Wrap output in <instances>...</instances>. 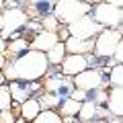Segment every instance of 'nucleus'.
<instances>
[{
  "mask_svg": "<svg viewBox=\"0 0 123 123\" xmlns=\"http://www.w3.org/2000/svg\"><path fill=\"white\" fill-rule=\"evenodd\" d=\"M27 4L31 6L33 10H39V12H47V8H53V4H55V0H27Z\"/></svg>",
  "mask_w": 123,
  "mask_h": 123,
  "instance_id": "5701e85b",
  "label": "nucleus"
},
{
  "mask_svg": "<svg viewBox=\"0 0 123 123\" xmlns=\"http://www.w3.org/2000/svg\"><path fill=\"white\" fill-rule=\"evenodd\" d=\"M60 109H62V115H64V117H76V115H78V111H80V103L68 97V98H64V101H62Z\"/></svg>",
  "mask_w": 123,
  "mask_h": 123,
  "instance_id": "a211bd4d",
  "label": "nucleus"
},
{
  "mask_svg": "<svg viewBox=\"0 0 123 123\" xmlns=\"http://www.w3.org/2000/svg\"><path fill=\"white\" fill-rule=\"evenodd\" d=\"M70 98H74V101H78V103H84V101L88 98V92L80 90V88H74V90H72V94H70Z\"/></svg>",
  "mask_w": 123,
  "mask_h": 123,
  "instance_id": "393cba45",
  "label": "nucleus"
},
{
  "mask_svg": "<svg viewBox=\"0 0 123 123\" xmlns=\"http://www.w3.org/2000/svg\"><path fill=\"white\" fill-rule=\"evenodd\" d=\"M2 21H4V27H2V33L0 37L2 39H17L18 35V29L27 25V12L21 8V6H8L6 10H2Z\"/></svg>",
  "mask_w": 123,
  "mask_h": 123,
  "instance_id": "20e7f679",
  "label": "nucleus"
},
{
  "mask_svg": "<svg viewBox=\"0 0 123 123\" xmlns=\"http://www.w3.org/2000/svg\"><path fill=\"white\" fill-rule=\"evenodd\" d=\"M2 76L4 80H18V82H37L39 78H43L49 70V64H47V57L45 53L41 51H29L21 53L17 60L12 62H6V66L2 68Z\"/></svg>",
  "mask_w": 123,
  "mask_h": 123,
  "instance_id": "f257e3e1",
  "label": "nucleus"
},
{
  "mask_svg": "<svg viewBox=\"0 0 123 123\" xmlns=\"http://www.w3.org/2000/svg\"><path fill=\"white\" fill-rule=\"evenodd\" d=\"M121 43V29H101V33L94 39V49L97 57H113L115 47Z\"/></svg>",
  "mask_w": 123,
  "mask_h": 123,
  "instance_id": "39448f33",
  "label": "nucleus"
},
{
  "mask_svg": "<svg viewBox=\"0 0 123 123\" xmlns=\"http://www.w3.org/2000/svg\"><path fill=\"white\" fill-rule=\"evenodd\" d=\"M107 82L113 84V86H121L123 84V66L121 64H115V66L109 68V72H107Z\"/></svg>",
  "mask_w": 123,
  "mask_h": 123,
  "instance_id": "6ab92c4d",
  "label": "nucleus"
},
{
  "mask_svg": "<svg viewBox=\"0 0 123 123\" xmlns=\"http://www.w3.org/2000/svg\"><path fill=\"white\" fill-rule=\"evenodd\" d=\"M33 123H64L62 115L53 109H41V113L33 119Z\"/></svg>",
  "mask_w": 123,
  "mask_h": 123,
  "instance_id": "dca6fc26",
  "label": "nucleus"
},
{
  "mask_svg": "<svg viewBox=\"0 0 123 123\" xmlns=\"http://www.w3.org/2000/svg\"><path fill=\"white\" fill-rule=\"evenodd\" d=\"M6 43H8V41L0 37V53H2V55H6Z\"/></svg>",
  "mask_w": 123,
  "mask_h": 123,
  "instance_id": "cd10ccee",
  "label": "nucleus"
},
{
  "mask_svg": "<svg viewBox=\"0 0 123 123\" xmlns=\"http://www.w3.org/2000/svg\"><path fill=\"white\" fill-rule=\"evenodd\" d=\"M6 86H8V92H10V97H12L14 103H23V101H27L33 92H39L41 90V84H37V82L21 84L18 80H12V82L6 84ZM14 103H12V105H14Z\"/></svg>",
  "mask_w": 123,
  "mask_h": 123,
  "instance_id": "1a4fd4ad",
  "label": "nucleus"
},
{
  "mask_svg": "<svg viewBox=\"0 0 123 123\" xmlns=\"http://www.w3.org/2000/svg\"><path fill=\"white\" fill-rule=\"evenodd\" d=\"M39 113H41V107H39V101H37L35 97H29L27 101L21 103V119H29V121H33Z\"/></svg>",
  "mask_w": 123,
  "mask_h": 123,
  "instance_id": "ddd939ff",
  "label": "nucleus"
},
{
  "mask_svg": "<svg viewBox=\"0 0 123 123\" xmlns=\"http://www.w3.org/2000/svg\"><path fill=\"white\" fill-rule=\"evenodd\" d=\"M60 66H62V74L66 78H74L76 74H80L88 68V60L86 55H80V53H66Z\"/></svg>",
  "mask_w": 123,
  "mask_h": 123,
  "instance_id": "6e6552de",
  "label": "nucleus"
},
{
  "mask_svg": "<svg viewBox=\"0 0 123 123\" xmlns=\"http://www.w3.org/2000/svg\"><path fill=\"white\" fill-rule=\"evenodd\" d=\"M14 123H25V121H23V119H14Z\"/></svg>",
  "mask_w": 123,
  "mask_h": 123,
  "instance_id": "f704fd0d",
  "label": "nucleus"
},
{
  "mask_svg": "<svg viewBox=\"0 0 123 123\" xmlns=\"http://www.w3.org/2000/svg\"><path fill=\"white\" fill-rule=\"evenodd\" d=\"M6 51L12 53V55H17V53H25V51H29V41H27L25 37L10 39V43H6ZM8 53H6V55H8Z\"/></svg>",
  "mask_w": 123,
  "mask_h": 123,
  "instance_id": "f3484780",
  "label": "nucleus"
},
{
  "mask_svg": "<svg viewBox=\"0 0 123 123\" xmlns=\"http://www.w3.org/2000/svg\"><path fill=\"white\" fill-rule=\"evenodd\" d=\"M64 47L66 53H80V55H86L94 49V39H76V37H68L64 41Z\"/></svg>",
  "mask_w": 123,
  "mask_h": 123,
  "instance_id": "f8f14e48",
  "label": "nucleus"
},
{
  "mask_svg": "<svg viewBox=\"0 0 123 123\" xmlns=\"http://www.w3.org/2000/svg\"><path fill=\"white\" fill-rule=\"evenodd\" d=\"M90 10H92V6L86 4L84 0H55V4L51 8V14L57 18L60 25L68 27L70 23L90 14Z\"/></svg>",
  "mask_w": 123,
  "mask_h": 123,
  "instance_id": "f03ea898",
  "label": "nucleus"
},
{
  "mask_svg": "<svg viewBox=\"0 0 123 123\" xmlns=\"http://www.w3.org/2000/svg\"><path fill=\"white\" fill-rule=\"evenodd\" d=\"M2 2H4V4H8V6H17V4H14L17 0H2Z\"/></svg>",
  "mask_w": 123,
  "mask_h": 123,
  "instance_id": "7c9ffc66",
  "label": "nucleus"
},
{
  "mask_svg": "<svg viewBox=\"0 0 123 123\" xmlns=\"http://www.w3.org/2000/svg\"><path fill=\"white\" fill-rule=\"evenodd\" d=\"M45 57H47V64H49V66H60L62 60L66 57V47H64V41H57V43L53 45L47 53H45Z\"/></svg>",
  "mask_w": 123,
  "mask_h": 123,
  "instance_id": "2eb2a0df",
  "label": "nucleus"
},
{
  "mask_svg": "<svg viewBox=\"0 0 123 123\" xmlns=\"http://www.w3.org/2000/svg\"><path fill=\"white\" fill-rule=\"evenodd\" d=\"M8 109H12V97H10V92H8V86L2 84L0 86V113L8 111Z\"/></svg>",
  "mask_w": 123,
  "mask_h": 123,
  "instance_id": "4be33fe9",
  "label": "nucleus"
},
{
  "mask_svg": "<svg viewBox=\"0 0 123 123\" xmlns=\"http://www.w3.org/2000/svg\"><path fill=\"white\" fill-rule=\"evenodd\" d=\"M92 119H97V105L86 98L84 103H80V111H78V121L82 123H92Z\"/></svg>",
  "mask_w": 123,
  "mask_h": 123,
  "instance_id": "4468645a",
  "label": "nucleus"
},
{
  "mask_svg": "<svg viewBox=\"0 0 123 123\" xmlns=\"http://www.w3.org/2000/svg\"><path fill=\"white\" fill-rule=\"evenodd\" d=\"M4 66H6V55H2V53H0V70H2Z\"/></svg>",
  "mask_w": 123,
  "mask_h": 123,
  "instance_id": "c85d7f7f",
  "label": "nucleus"
},
{
  "mask_svg": "<svg viewBox=\"0 0 123 123\" xmlns=\"http://www.w3.org/2000/svg\"><path fill=\"white\" fill-rule=\"evenodd\" d=\"M2 8H4V2H2V0H0V12H2Z\"/></svg>",
  "mask_w": 123,
  "mask_h": 123,
  "instance_id": "72a5a7b5",
  "label": "nucleus"
},
{
  "mask_svg": "<svg viewBox=\"0 0 123 123\" xmlns=\"http://www.w3.org/2000/svg\"><path fill=\"white\" fill-rule=\"evenodd\" d=\"M37 101H39L41 109H55V107L62 105V98L57 94H53V92H43V97L37 98Z\"/></svg>",
  "mask_w": 123,
  "mask_h": 123,
  "instance_id": "aec40b11",
  "label": "nucleus"
},
{
  "mask_svg": "<svg viewBox=\"0 0 123 123\" xmlns=\"http://www.w3.org/2000/svg\"><path fill=\"white\" fill-rule=\"evenodd\" d=\"M2 27H4V21H2V12H0V33H2Z\"/></svg>",
  "mask_w": 123,
  "mask_h": 123,
  "instance_id": "2f4dec72",
  "label": "nucleus"
},
{
  "mask_svg": "<svg viewBox=\"0 0 123 123\" xmlns=\"http://www.w3.org/2000/svg\"><path fill=\"white\" fill-rule=\"evenodd\" d=\"M103 123H123V121H121V117H113V119H109V121H103Z\"/></svg>",
  "mask_w": 123,
  "mask_h": 123,
  "instance_id": "c756f323",
  "label": "nucleus"
},
{
  "mask_svg": "<svg viewBox=\"0 0 123 123\" xmlns=\"http://www.w3.org/2000/svg\"><path fill=\"white\" fill-rule=\"evenodd\" d=\"M57 41H60L57 33H51V31H39V33L33 37V41L29 43V49H33V51H41V53H47L49 49L57 43Z\"/></svg>",
  "mask_w": 123,
  "mask_h": 123,
  "instance_id": "9d476101",
  "label": "nucleus"
},
{
  "mask_svg": "<svg viewBox=\"0 0 123 123\" xmlns=\"http://www.w3.org/2000/svg\"><path fill=\"white\" fill-rule=\"evenodd\" d=\"M88 98H90L97 107H101L103 103L107 101V90H105V88H97V90H92V94H90Z\"/></svg>",
  "mask_w": 123,
  "mask_h": 123,
  "instance_id": "b1692460",
  "label": "nucleus"
},
{
  "mask_svg": "<svg viewBox=\"0 0 123 123\" xmlns=\"http://www.w3.org/2000/svg\"><path fill=\"white\" fill-rule=\"evenodd\" d=\"M4 84V76H2V72H0V86Z\"/></svg>",
  "mask_w": 123,
  "mask_h": 123,
  "instance_id": "473e14b6",
  "label": "nucleus"
},
{
  "mask_svg": "<svg viewBox=\"0 0 123 123\" xmlns=\"http://www.w3.org/2000/svg\"><path fill=\"white\" fill-rule=\"evenodd\" d=\"M66 29H68V33H70V37H76V39H94V37L101 33V27L94 23V18H92L90 14H86V17L70 23Z\"/></svg>",
  "mask_w": 123,
  "mask_h": 123,
  "instance_id": "0eeeda50",
  "label": "nucleus"
},
{
  "mask_svg": "<svg viewBox=\"0 0 123 123\" xmlns=\"http://www.w3.org/2000/svg\"><path fill=\"white\" fill-rule=\"evenodd\" d=\"M121 86H113L111 90H107V101H105V109L109 115L113 117H121L123 113V98H121Z\"/></svg>",
  "mask_w": 123,
  "mask_h": 123,
  "instance_id": "9b49d317",
  "label": "nucleus"
},
{
  "mask_svg": "<svg viewBox=\"0 0 123 123\" xmlns=\"http://www.w3.org/2000/svg\"><path fill=\"white\" fill-rule=\"evenodd\" d=\"M0 123H14V113H12V109L2 111V113H0Z\"/></svg>",
  "mask_w": 123,
  "mask_h": 123,
  "instance_id": "a878e982",
  "label": "nucleus"
},
{
  "mask_svg": "<svg viewBox=\"0 0 123 123\" xmlns=\"http://www.w3.org/2000/svg\"><path fill=\"white\" fill-rule=\"evenodd\" d=\"M39 23H41V29L43 31H51V33H57V29L62 27L53 14H43V17L39 18Z\"/></svg>",
  "mask_w": 123,
  "mask_h": 123,
  "instance_id": "412c9836",
  "label": "nucleus"
},
{
  "mask_svg": "<svg viewBox=\"0 0 123 123\" xmlns=\"http://www.w3.org/2000/svg\"><path fill=\"white\" fill-rule=\"evenodd\" d=\"M74 88L84 92H92L97 88H105V74L98 68H86L84 72L74 76Z\"/></svg>",
  "mask_w": 123,
  "mask_h": 123,
  "instance_id": "423d86ee",
  "label": "nucleus"
},
{
  "mask_svg": "<svg viewBox=\"0 0 123 123\" xmlns=\"http://www.w3.org/2000/svg\"><path fill=\"white\" fill-rule=\"evenodd\" d=\"M90 17L94 18V23H97L101 29H121L123 10L117 8V6L98 2V4H94V8L90 10Z\"/></svg>",
  "mask_w": 123,
  "mask_h": 123,
  "instance_id": "7ed1b4c3",
  "label": "nucleus"
},
{
  "mask_svg": "<svg viewBox=\"0 0 123 123\" xmlns=\"http://www.w3.org/2000/svg\"><path fill=\"white\" fill-rule=\"evenodd\" d=\"M101 2L111 4V6H117V8H121V4H123V0H101Z\"/></svg>",
  "mask_w": 123,
  "mask_h": 123,
  "instance_id": "bb28decb",
  "label": "nucleus"
}]
</instances>
